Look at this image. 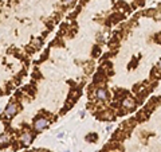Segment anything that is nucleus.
<instances>
[{
  "mask_svg": "<svg viewBox=\"0 0 161 152\" xmlns=\"http://www.w3.org/2000/svg\"><path fill=\"white\" fill-rule=\"evenodd\" d=\"M158 67H160V69H161V61H160V62H158Z\"/></svg>",
  "mask_w": 161,
  "mask_h": 152,
  "instance_id": "obj_4",
  "label": "nucleus"
},
{
  "mask_svg": "<svg viewBox=\"0 0 161 152\" xmlns=\"http://www.w3.org/2000/svg\"><path fill=\"white\" fill-rule=\"evenodd\" d=\"M75 0H62V3L65 4V6H70V4H73Z\"/></svg>",
  "mask_w": 161,
  "mask_h": 152,
  "instance_id": "obj_3",
  "label": "nucleus"
},
{
  "mask_svg": "<svg viewBox=\"0 0 161 152\" xmlns=\"http://www.w3.org/2000/svg\"><path fill=\"white\" fill-rule=\"evenodd\" d=\"M50 125V121L47 120V117H43V116H38V117L34 120V129L36 132H42L46 128Z\"/></svg>",
  "mask_w": 161,
  "mask_h": 152,
  "instance_id": "obj_1",
  "label": "nucleus"
},
{
  "mask_svg": "<svg viewBox=\"0 0 161 152\" xmlns=\"http://www.w3.org/2000/svg\"><path fill=\"white\" fill-rule=\"evenodd\" d=\"M106 97H107L106 90L102 89V88L98 89V90H97V98H98V100H102V101H104V100H106Z\"/></svg>",
  "mask_w": 161,
  "mask_h": 152,
  "instance_id": "obj_2",
  "label": "nucleus"
}]
</instances>
